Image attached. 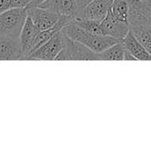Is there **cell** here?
<instances>
[{
  "label": "cell",
  "instance_id": "8fae6325",
  "mask_svg": "<svg viewBox=\"0 0 151 152\" xmlns=\"http://www.w3.org/2000/svg\"><path fill=\"white\" fill-rule=\"evenodd\" d=\"M40 32V30L34 24L32 20L28 16L25 21V24L22 28L20 36V43L22 50V58L21 60H26L28 54L29 47L34 41L36 35Z\"/></svg>",
  "mask_w": 151,
  "mask_h": 152
},
{
  "label": "cell",
  "instance_id": "52a82bcc",
  "mask_svg": "<svg viewBox=\"0 0 151 152\" xmlns=\"http://www.w3.org/2000/svg\"><path fill=\"white\" fill-rule=\"evenodd\" d=\"M22 50L20 39L0 37V61L21 60Z\"/></svg>",
  "mask_w": 151,
  "mask_h": 152
},
{
  "label": "cell",
  "instance_id": "7c38bea8",
  "mask_svg": "<svg viewBox=\"0 0 151 152\" xmlns=\"http://www.w3.org/2000/svg\"><path fill=\"white\" fill-rule=\"evenodd\" d=\"M125 48L122 41L109 47L105 51L99 53V60L101 61H122L125 58Z\"/></svg>",
  "mask_w": 151,
  "mask_h": 152
},
{
  "label": "cell",
  "instance_id": "d6986e66",
  "mask_svg": "<svg viewBox=\"0 0 151 152\" xmlns=\"http://www.w3.org/2000/svg\"><path fill=\"white\" fill-rule=\"evenodd\" d=\"M46 0H31L29 4L27 7H31V6H40L44 2H45Z\"/></svg>",
  "mask_w": 151,
  "mask_h": 152
},
{
  "label": "cell",
  "instance_id": "3957f363",
  "mask_svg": "<svg viewBox=\"0 0 151 152\" xmlns=\"http://www.w3.org/2000/svg\"><path fill=\"white\" fill-rule=\"evenodd\" d=\"M63 32V30H62ZM63 49L57 55L55 60H74V61H99V55L80 42L69 37L63 32Z\"/></svg>",
  "mask_w": 151,
  "mask_h": 152
},
{
  "label": "cell",
  "instance_id": "7a4b0ae2",
  "mask_svg": "<svg viewBox=\"0 0 151 152\" xmlns=\"http://www.w3.org/2000/svg\"><path fill=\"white\" fill-rule=\"evenodd\" d=\"M28 17L27 8H10L0 14V37L20 39Z\"/></svg>",
  "mask_w": 151,
  "mask_h": 152
},
{
  "label": "cell",
  "instance_id": "e0dca14e",
  "mask_svg": "<svg viewBox=\"0 0 151 152\" xmlns=\"http://www.w3.org/2000/svg\"><path fill=\"white\" fill-rule=\"evenodd\" d=\"M31 0H10L11 8H26Z\"/></svg>",
  "mask_w": 151,
  "mask_h": 152
},
{
  "label": "cell",
  "instance_id": "30bf717a",
  "mask_svg": "<svg viewBox=\"0 0 151 152\" xmlns=\"http://www.w3.org/2000/svg\"><path fill=\"white\" fill-rule=\"evenodd\" d=\"M125 50L130 53L138 61H151V55L144 47V45L134 36L133 31L127 33L125 38L122 40Z\"/></svg>",
  "mask_w": 151,
  "mask_h": 152
},
{
  "label": "cell",
  "instance_id": "ac0fdd59",
  "mask_svg": "<svg viewBox=\"0 0 151 152\" xmlns=\"http://www.w3.org/2000/svg\"><path fill=\"white\" fill-rule=\"evenodd\" d=\"M10 8V0H0V14Z\"/></svg>",
  "mask_w": 151,
  "mask_h": 152
},
{
  "label": "cell",
  "instance_id": "2e32d148",
  "mask_svg": "<svg viewBox=\"0 0 151 152\" xmlns=\"http://www.w3.org/2000/svg\"><path fill=\"white\" fill-rule=\"evenodd\" d=\"M75 1H76V17L75 18H83L85 7L93 0H75Z\"/></svg>",
  "mask_w": 151,
  "mask_h": 152
},
{
  "label": "cell",
  "instance_id": "4fadbf2b",
  "mask_svg": "<svg viewBox=\"0 0 151 152\" xmlns=\"http://www.w3.org/2000/svg\"><path fill=\"white\" fill-rule=\"evenodd\" d=\"M130 7L131 0H114L111 6V12L117 20L128 23Z\"/></svg>",
  "mask_w": 151,
  "mask_h": 152
},
{
  "label": "cell",
  "instance_id": "ba28073f",
  "mask_svg": "<svg viewBox=\"0 0 151 152\" xmlns=\"http://www.w3.org/2000/svg\"><path fill=\"white\" fill-rule=\"evenodd\" d=\"M39 7L53 12L61 17H76L75 0H46Z\"/></svg>",
  "mask_w": 151,
  "mask_h": 152
},
{
  "label": "cell",
  "instance_id": "5bb4252c",
  "mask_svg": "<svg viewBox=\"0 0 151 152\" xmlns=\"http://www.w3.org/2000/svg\"><path fill=\"white\" fill-rule=\"evenodd\" d=\"M130 29L151 55V24L131 27Z\"/></svg>",
  "mask_w": 151,
  "mask_h": 152
},
{
  "label": "cell",
  "instance_id": "8992f818",
  "mask_svg": "<svg viewBox=\"0 0 151 152\" xmlns=\"http://www.w3.org/2000/svg\"><path fill=\"white\" fill-rule=\"evenodd\" d=\"M101 26L104 35L113 37L121 41L130 31L129 23H125L117 20L112 13L111 8L109 11L107 16L101 22Z\"/></svg>",
  "mask_w": 151,
  "mask_h": 152
},
{
  "label": "cell",
  "instance_id": "277c9868",
  "mask_svg": "<svg viewBox=\"0 0 151 152\" xmlns=\"http://www.w3.org/2000/svg\"><path fill=\"white\" fill-rule=\"evenodd\" d=\"M63 32L62 30L54 35L49 41L40 46L27 60H42L53 61L55 60L60 52L63 49Z\"/></svg>",
  "mask_w": 151,
  "mask_h": 152
},
{
  "label": "cell",
  "instance_id": "9c48e42d",
  "mask_svg": "<svg viewBox=\"0 0 151 152\" xmlns=\"http://www.w3.org/2000/svg\"><path fill=\"white\" fill-rule=\"evenodd\" d=\"M114 0H93L85 9L84 17L97 21H102L110 10Z\"/></svg>",
  "mask_w": 151,
  "mask_h": 152
},
{
  "label": "cell",
  "instance_id": "5b68a950",
  "mask_svg": "<svg viewBox=\"0 0 151 152\" xmlns=\"http://www.w3.org/2000/svg\"><path fill=\"white\" fill-rule=\"evenodd\" d=\"M28 16L32 20L36 28L40 30H46L53 28L61 18L57 13L39 6L26 7Z\"/></svg>",
  "mask_w": 151,
  "mask_h": 152
},
{
  "label": "cell",
  "instance_id": "9a60e30c",
  "mask_svg": "<svg viewBox=\"0 0 151 152\" xmlns=\"http://www.w3.org/2000/svg\"><path fill=\"white\" fill-rule=\"evenodd\" d=\"M74 20L80 28L86 30L89 33L96 35H104L101 26V21L85 18H74Z\"/></svg>",
  "mask_w": 151,
  "mask_h": 152
},
{
  "label": "cell",
  "instance_id": "6da1fadb",
  "mask_svg": "<svg viewBox=\"0 0 151 152\" xmlns=\"http://www.w3.org/2000/svg\"><path fill=\"white\" fill-rule=\"evenodd\" d=\"M63 32L71 39L80 42L93 52L99 53L121 40L107 35H96L87 32L80 28L72 19L62 29Z\"/></svg>",
  "mask_w": 151,
  "mask_h": 152
}]
</instances>
